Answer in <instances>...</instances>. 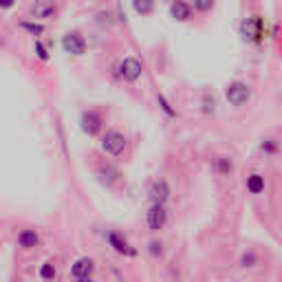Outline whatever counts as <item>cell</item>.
<instances>
[{"instance_id": "1", "label": "cell", "mask_w": 282, "mask_h": 282, "mask_svg": "<svg viewBox=\"0 0 282 282\" xmlns=\"http://www.w3.org/2000/svg\"><path fill=\"white\" fill-rule=\"evenodd\" d=\"M124 148H126V137H124V132L115 130V128L106 130V135L101 137V150H104L106 155L119 157L121 152H124Z\"/></svg>"}, {"instance_id": "2", "label": "cell", "mask_w": 282, "mask_h": 282, "mask_svg": "<svg viewBox=\"0 0 282 282\" xmlns=\"http://www.w3.org/2000/svg\"><path fill=\"white\" fill-rule=\"evenodd\" d=\"M225 97H227V101L232 106L240 108V106H245L251 99V89L245 82H232V84L225 89Z\"/></svg>"}, {"instance_id": "3", "label": "cell", "mask_w": 282, "mask_h": 282, "mask_svg": "<svg viewBox=\"0 0 282 282\" xmlns=\"http://www.w3.org/2000/svg\"><path fill=\"white\" fill-rule=\"evenodd\" d=\"M146 223H148V229L150 232H159V229L166 227L168 223V209L163 203H152V207L148 209L146 214Z\"/></svg>"}, {"instance_id": "4", "label": "cell", "mask_w": 282, "mask_h": 282, "mask_svg": "<svg viewBox=\"0 0 282 282\" xmlns=\"http://www.w3.org/2000/svg\"><path fill=\"white\" fill-rule=\"evenodd\" d=\"M62 49L71 55H84L86 53V40L78 31H69L62 38Z\"/></svg>"}, {"instance_id": "5", "label": "cell", "mask_w": 282, "mask_h": 282, "mask_svg": "<svg viewBox=\"0 0 282 282\" xmlns=\"http://www.w3.org/2000/svg\"><path fill=\"white\" fill-rule=\"evenodd\" d=\"M119 73H121V78H124L126 82H137V80H141V75H143V64L139 62L137 58H126L124 62L119 64Z\"/></svg>"}, {"instance_id": "6", "label": "cell", "mask_w": 282, "mask_h": 282, "mask_svg": "<svg viewBox=\"0 0 282 282\" xmlns=\"http://www.w3.org/2000/svg\"><path fill=\"white\" fill-rule=\"evenodd\" d=\"M80 124H82V130L86 132V135L95 137L97 132L101 130V124H104V119H101L99 115H97L95 110H84L80 117Z\"/></svg>"}, {"instance_id": "7", "label": "cell", "mask_w": 282, "mask_h": 282, "mask_svg": "<svg viewBox=\"0 0 282 282\" xmlns=\"http://www.w3.org/2000/svg\"><path fill=\"white\" fill-rule=\"evenodd\" d=\"M106 238H108V245L117 251V254H121V256H137V251L132 249L130 245H128V240H126L121 234L108 232V234H106Z\"/></svg>"}, {"instance_id": "8", "label": "cell", "mask_w": 282, "mask_h": 282, "mask_svg": "<svg viewBox=\"0 0 282 282\" xmlns=\"http://www.w3.org/2000/svg\"><path fill=\"white\" fill-rule=\"evenodd\" d=\"M170 18H174L177 22H188V20H192V4H188L186 0H172Z\"/></svg>"}, {"instance_id": "9", "label": "cell", "mask_w": 282, "mask_h": 282, "mask_svg": "<svg viewBox=\"0 0 282 282\" xmlns=\"http://www.w3.org/2000/svg\"><path fill=\"white\" fill-rule=\"evenodd\" d=\"M55 9H58L55 7V0H35V2L31 4V16L44 20V18L53 16Z\"/></svg>"}, {"instance_id": "10", "label": "cell", "mask_w": 282, "mask_h": 282, "mask_svg": "<svg viewBox=\"0 0 282 282\" xmlns=\"http://www.w3.org/2000/svg\"><path fill=\"white\" fill-rule=\"evenodd\" d=\"M150 198H152V203H163L166 205V201L170 198V186H168L163 179H157L155 183L150 186Z\"/></svg>"}, {"instance_id": "11", "label": "cell", "mask_w": 282, "mask_h": 282, "mask_svg": "<svg viewBox=\"0 0 282 282\" xmlns=\"http://www.w3.org/2000/svg\"><path fill=\"white\" fill-rule=\"evenodd\" d=\"M16 243L20 249H33L40 245V234L35 232V229H20Z\"/></svg>"}, {"instance_id": "12", "label": "cell", "mask_w": 282, "mask_h": 282, "mask_svg": "<svg viewBox=\"0 0 282 282\" xmlns=\"http://www.w3.org/2000/svg\"><path fill=\"white\" fill-rule=\"evenodd\" d=\"M93 271H95L93 258H80L73 263V267H71V274H73L75 278H91Z\"/></svg>"}, {"instance_id": "13", "label": "cell", "mask_w": 282, "mask_h": 282, "mask_svg": "<svg viewBox=\"0 0 282 282\" xmlns=\"http://www.w3.org/2000/svg\"><path fill=\"white\" fill-rule=\"evenodd\" d=\"M240 35H243L245 40H258L260 35V20L258 18H247L240 22Z\"/></svg>"}, {"instance_id": "14", "label": "cell", "mask_w": 282, "mask_h": 282, "mask_svg": "<svg viewBox=\"0 0 282 282\" xmlns=\"http://www.w3.org/2000/svg\"><path fill=\"white\" fill-rule=\"evenodd\" d=\"M245 186H247V192H251V194H263L265 192V177L263 174H249Z\"/></svg>"}, {"instance_id": "15", "label": "cell", "mask_w": 282, "mask_h": 282, "mask_svg": "<svg viewBox=\"0 0 282 282\" xmlns=\"http://www.w3.org/2000/svg\"><path fill=\"white\" fill-rule=\"evenodd\" d=\"M132 9L139 16H150L155 11V0H132Z\"/></svg>"}, {"instance_id": "16", "label": "cell", "mask_w": 282, "mask_h": 282, "mask_svg": "<svg viewBox=\"0 0 282 282\" xmlns=\"http://www.w3.org/2000/svg\"><path fill=\"white\" fill-rule=\"evenodd\" d=\"M192 7H194V11H198V13H209L214 9V0H194Z\"/></svg>"}, {"instance_id": "17", "label": "cell", "mask_w": 282, "mask_h": 282, "mask_svg": "<svg viewBox=\"0 0 282 282\" xmlns=\"http://www.w3.org/2000/svg\"><path fill=\"white\" fill-rule=\"evenodd\" d=\"M55 274H58V271H55V265L53 263H44L42 267H40V278L42 280H53L55 278Z\"/></svg>"}, {"instance_id": "18", "label": "cell", "mask_w": 282, "mask_h": 282, "mask_svg": "<svg viewBox=\"0 0 282 282\" xmlns=\"http://www.w3.org/2000/svg\"><path fill=\"white\" fill-rule=\"evenodd\" d=\"M20 27L24 29V31H29L31 35H42L44 33V27L38 22H29V20H24V22H20Z\"/></svg>"}, {"instance_id": "19", "label": "cell", "mask_w": 282, "mask_h": 282, "mask_svg": "<svg viewBox=\"0 0 282 282\" xmlns=\"http://www.w3.org/2000/svg\"><path fill=\"white\" fill-rule=\"evenodd\" d=\"M216 168H218V172H220V174H225V177H227V174H229V172L234 170L232 161H229L227 157H220L218 161H216Z\"/></svg>"}, {"instance_id": "20", "label": "cell", "mask_w": 282, "mask_h": 282, "mask_svg": "<svg viewBox=\"0 0 282 282\" xmlns=\"http://www.w3.org/2000/svg\"><path fill=\"white\" fill-rule=\"evenodd\" d=\"M35 55H38L40 60H42V62H49V51H47V47H44L42 42H40V40H35Z\"/></svg>"}, {"instance_id": "21", "label": "cell", "mask_w": 282, "mask_h": 282, "mask_svg": "<svg viewBox=\"0 0 282 282\" xmlns=\"http://www.w3.org/2000/svg\"><path fill=\"white\" fill-rule=\"evenodd\" d=\"M159 104H161V108H163V112H166V115L177 117V110H172V108H170V104H168V99H166L163 95H159Z\"/></svg>"}, {"instance_id": "22", "label": "cell", "mask_w": 282, "mask_h": 282, "mask_svg": "<svg viewBox=\"0 0 282 282\" xmlns=\"http://www.w3.org/2000/svg\"><path fill=\"white\" fill-rule=\"evenodd\" d=\"M240 263H243V267H254L256 263H258V258H256L254 254H245L243 258H240Z\"/></svg>"}, {"instance_id": "23", "label": "cell", "mask_w": 282, "mask_h": 282, "mask_svg": "<svg viewBox=\"0 0 282 282\" xmlns=\"http://www.w3.org/2000/svg\"><path fill=\"white\" fill-rule=\"evenodd\" d=\"M161 247H163L161 243L152 240V243H150V254H152V256H161V254H163V249H161Z\"/></svg>"}, {"instance_id": "24", "label": "cell", "mask_w": 282, "mask_h": 282, "mask_svg": "<svg viewBox=\"0 0 282 282\" xmlns=\"http://www.w3.org/2000/svg\"><path fill=\"white\" fill-rule=\"evenodd\" d=\"M16 4V0H0V9H11Z\"/></svg>"}, {"instance_id": "25", "label": "cell", "mask_w": 282, "mask_h": 282, "mask_svg": "<svg viewBox=\"0 0 282 282\" xmlns=\"http://www.w3.org/2000/svg\"><path fill=\"white\" fill-rule=\"evenodd\" d=\"M263 150H265V152H274V150H276V143H274V141L263 143Z\"/></svg>"}, {"instance_id": "26", "label": "cell", "mask_w": 282, "mask_h": 282, "mask_svg": "<svg viewBox=\"0 0 282 282\" xmlns=\"http://www.w3.org/2000/svg\"><path fill=\"white\" fill-rule=\"evenodd\" d=\"M75 282H95L93 278H75Z\"/></svg>"}]
</instances>
